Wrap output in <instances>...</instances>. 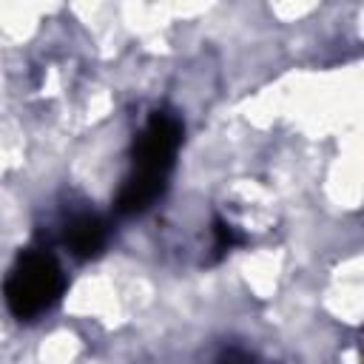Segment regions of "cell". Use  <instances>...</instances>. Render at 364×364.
Wrapping results in <instances>:
<instances>
[{"mask_svg":"<svg viewBox=\"0 0 364 364\" xmlns=\"http://www.w3.org/2000/svg\"><path fill=\"white\" fill-rule=\"evenodd\" d=\"M179 142H182V122L168 111L151 114L134 148V171L117 196V210L122 216L142 213L162 196Z\"/></svg>","mask_w":364,"mask_h":364,"instance_id":"obj_1","label":"cell"},{"mask_svg":"<svg viewBox=\"0 0 364 364\" xmlns=\"http://www.w3.org/2000/svg\"><path fill=\"white\" fill-rule=\"evenodd\" d=\"M236 245H242V233H239L233 225L216 219V222H213V250H216V256L228 253V250L236 247Z\"/></svg>","mask_w":364,"mask_h":364,"instance_id":"obj_4","label":"cell"},{"mask_svg":"<svg viewBox=\"0 0 364 364\" xmlns=\"http://www.w3.org/2000/svg\"><path fill=\"white\" fill-rule=\"evenodd\" d=\"M108 242V228L100 216L94 213H82V216H74L68 225H65V247L71 250V256L77 259H91L97 256Z\"/></svg>","mask_w":364,"mask_h":364,"instance_id":"obj_3","label":"cell"},{"mask_svg":"<svg viewBox=\"0 0 364 364\" xmlns=\"http://www.w3.org/2000/svg\"><path fill=\"white\" fill-rule=\"evenodd\" d=\"M213 364H256V358L242 347H228Z\"/></svg>","mask_w":364,"mask_h":364,"instance_id":"obj_5","label":"cell"},{"mask_svg":"<svg viewBox=\"0 0 364 364\" xmlns=\"http://www.w3.org/2000/svg\"><path fill=\"white\" fill-rule=\"evenodd\" d=\"M63 287H65V279L57 259L46 250H28L11 267L3 293H6L9 310L20 321H31L43 316L48 307H54Z\"/></svg>","mask_w":364,"mask_h":364,"instance_id":"obj_2","label":"cell"}]
</instances>
